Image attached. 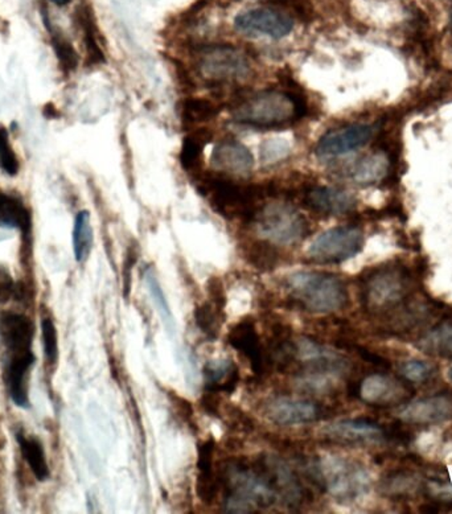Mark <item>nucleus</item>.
I'll return each instance as SVG.
<instances>
[{
	"label": "nucleus",
	"mask_w": 452,
	"mask_h": 514,
	"mask_svg": "<svg viewBox=\"0 0 452 514\" xmlns=\"http://www.w3.org/2000/svg\"><path fill=\"white\" fill-rule=\"evenodd\" d=\"M226 512L253 513L272 507L278 497L270 483L264 460L227 463L220 476Z\"/></svg>",
	"instance_id": "1"
},
{
	"label": "nucleus",
	"mask_w": 452,
	"mask_h": 514,
	"mask_svg": "<svg viewBox=\"0 0 452 514\" xmlns=\"http://www.w3.org/2000/svg\"><path fill=\"white\" fill-rule=\"evenodd\" d=\"M307 100L298 89L264 90L238 101L232 118L238 125L259 130L283 128L306 117Z\"/></svg>",
	"instance_id": "2"
},
{
	"label": "nucleus",
	"mask_w": 452,
	"mask_h": 514,
	"mask_svg": "<svg viewBox=\"0 0 452 514\" xmlns=\"http://www.w3.org/2000/svg\"><path fill=\"white\" fill-rule=\"evenodd\" d=\"M196 187L200 194L208 197L211 205L221 216L241 219L251 222L259 203L266 197L275 196V186L266 184H240L221 173H199Z\"/></svg>",
	"instance_id": "3"
},
{
	"label": "nucleus",
	"mask_w": 452,
	"mask_h": 514,
	"mask_svg": "<svg viewBox=\"0 0 452 514\" xmlns=\"http://www.w3.org/2000/svg\"><path fill=\"white\" fill-rule=\"evenodd\" d=\"M287 296L310 313L338 312L348 303V290L340 278L327 272H299L286 282Z\"/></svg>",
	"instance_id": "4"
},
{
	"label": "nucleus",
	"mask_w": 452,
	"mask_h": 514,
	"mask_svg": "<svg viewBox=\"0 0 452 514\" xmlns=\"http://www.w3.org/2000/svg\"><path fill=\"white\" fill-rule=\"evenodd\" d=\"M195 68L197 74L212 87L242 81L253 72L248 53L233 45L200 48L196 52Z\"/></svg>",
	"instance_id": "5"
},
{
	"label": "nucleus",
	"mask_w": 452,
	"mask_h": 514,
	"mask_svg": "<svg viewBox=\"0 0 452 514\" xmlns=\"http://www.w3.org/2000/svg\"><path fill=\"white\" fill-rule=\"evenodd\" d=\"M251 224L258 234L272 245H295L311 232L309 219L287 204L262 205Z\"/></svg>",
	"instance_id": "6"
},
{
	"label": "nucleus",
	"mask_w": 452,
	"mask_h": 514,
	"mask_svg": "<svg viewBox=\"0 0 452 514\" xmlns=\"http://www.w3.org/2000/svg\"><path fill=\"white\" fill-rule=\"evenodd\" d=\"M312 475L315 481L341 502L358 499L369 487L368 473L344 457L328 456L318 460L312 465Z\"/></svg>",
	"instance_id": "7"
},
{
	"label": "nucleus",
	"mask_w": 452,
	"mask_h": 514,
	"mask_svg": "<svg viewBox=\"0 0 452 514\" xmlns=\"http://www.w3.org/2000/svg\"><path fill=\"white\" fill-rule=\"evenodd\" d=\"M364 248V233L356 226H338L318 235L309 250L310 261L339 265L355 258Z\"/></svg>",
	"instance_id": "8"
},
{
	"label": "nucleus",
	"mask_w": 452,
	"mask_h": 514,
	"mask_svg": "<svg viewBox=\"0 0 452 514\" xmlns=\"http://www.w3.org/2000/svg\"><path fill=\"white\" fill-rule=\"evenodd\" d=\"M234 27L248 36H266L280 40L288 36L294 29L290 15L277 8H253L240 13L234 19Z\"/></svg>",
	"instance_id": "9"
},
{
	"label": "nucleus",
	"mask_w": 452,
	"mask_h": 514,
	"mask_svg": "<svg viewBox=\"0 0 452 514\" xmlns=\"http://www.w3.org/2000/svg\"><path fill=\"white\" fill-rule=\"evenodd\" d=\"M376 127L364 123L342 126L327 131L318 142L315 152L322 159L344 157L357 151L372 141Z\"/></svg>",
	"instance_id": "10"
},
{
	"label": "nucleus",
	"mask_w": 452,
	"mask_h": 514,
	"mask_svg": "<svg viewBox=\"0 0 452 514\" xmlns=\"http://www.w3.org/2000/svg\"><path fill=\"white\" fill-rule=\"evenodd\" d=\"M266 417L275 425L299 426L317 422L323 417V409L311 401L277 397L266 405Z\"/></svg>",
	"instance_id": "11"
},
{
	"label": "nucleus",
	"mask_w": 452,
	"mask_h": 514,
	"mask_svg": "<svg viewBox=\"0 0 452 514\" xmlns=\"http://www.w3.org/2000/svg\"><path fill=\"white\" fill-rule=\"evenodd\" d=\"M303 203L310 211L325 216H341L356 208V197L335 187H311L303 194Z\"/></svg>",
	"instance_id": "12"
},
{
	"label": "nucleus",
	"mask_w": 452,
	"mask_h": 514,
	"mask_svg": "<svg viewBox=\"0 0 452 514\" xmlns=\"http://www.w3.org/2000/svg\"><path fill=\"white\" fill-rule=\"evenodd\" d=\"M34 364V355L29 352L10 355L5 365L4 381L11 400L18 408H29L28 379Z\"/></svg>",
	"instance_id": "13"
},
{
	"label": "nucleus",
	"mask_w": 452,
	"mask_h": 514,
	"mask_svg": "<svg viewBox=\"0 0 452 514\" xmlns=\"http://www.w3.org/2000/svg\"><path fill=\"white\" fill-rule=\"evenodd\" d=\"M34 326L31 318L15 312L0 315V339L10 355L32 350Z\"/></svg>",
	"instance_id": "14"
},
{
	"label": "nucleus",
	"mask_w": 452,
	"mask_h": 514,
	"mask_svg": "<svg viewBox=\"0 0 452 514\" xmlns=\"http://www.w3.org/2000/svg\"><path fill=\"white\" fill-rule=\"evenodd\" d=\"M212 165L221 173L246 175L254 165V157L245 144L234 139L218 142L212 152Z\"/></svg>",
	"instance_id": "15"
},
{
	"label": "nucleus",
	"mask_w": 452,
	"mask_h": 514,
	"mask_svg": "<svg viewBox=\"0 0 452 514\" xmlns=\"http://www.w3.org/2000/svg\"><path fill=\"white\" fill-rule=\"evenodd\" d=\"M323 435L333 441L350 446H366L381 441V428L365 420H340L323 428Z\"/></svg>",
	"instance_id": "16"
},
{
	"label": "nucleus",
	"mask_w": 452,
	"mask_h": 514,
	"mask_svg": "<svg viewBox=\"0 0 452 514\" xmlns=\"http://www.w3.org/2000/svg\"><path fill=\"white\" fill-rule=\"evenodd\" d=\"M227 341L250 363L254 373L261 376L264 372V355L253 321L242 320L230 329Z\"/></svg>",
	"instance_id": "17"
},
{
	"label": "nucleus",
	"mask_w": 452,
	"mask_h": 514,
	"mask_svg": "<svg viewBox=\"0 0 452 514\" xmlns=\"http://www.w3.org/2000/svg\"><path fill=\"white\" fill-rule=\"evenodd\" d=\"M398 417L416 425L443 422L452 417V401L446 397L425 398L403 406Z\"/></svg>",
	"instance_id": "18"
},
{
	"label": "nucleus",
	"mask_w": 452,
	"mask_h": 514,
	"mask_svg": "<svg viewBox=\"0 0 452 514\" xmlns=\"http://www.w3.org/2000/svg\"><path fill=\"white\" fill-rule=\"evenodd\" d=\"M213 456H215V441H208L199 449V478H197V495L205 504H212L218 496L220 479L216 476L213 470Z\"/></svg>",
	"instance_id": "19"
},
{
	"label": "nucleus",
	"mask_w": 452,
	"mask_h": 514,
	"mask_svg": "<svg viewBox=\"0 0 452 514\" xmlns=\"http://www.w3.org/2000/svg\"><path fill=\"white\" fill-rule=\"evenodd\" d=\"M402 389L395 379L373 374L366 377L360 387V397L371 405H387L400 397Z\"/></svg>",
	"instance_id": "20"
},
{
	"label": "nucleus",
	"mask_w": 452,
	"mask_h": 514,
	"mask_svg": "<svg viewBox=\"0 0 452 514\" xmlns=\"http://www.w3.org/2000/svg\"><path fill=\"white\" fill-rule=\"evenodd\" d=\"M403 285L398 274L393 272H379L368 283L369 304L373 307L387 306L400 298Z\"/></svg>",
	"instance_id": "21"
},
{
	"label": "nucleus",
	"mask_w": 452,
	"mask_h": 514,
	"mask_svg": "<svg viewBox=\"0 0 452 514\" xmlns=\"http://www.w3.org/2000/svg\"><path fill=\"white\" fill-rule=\"evenodd\" d=\"M205 387L211 393H233L237 387L240 373L230 360L211 361L204 366Z\"/></svg>",
	"instance_id": "22"
},
{
	"label": "nucleus",
	"mask_w": 452,
	"mask_h": 514,
	"mask_svg": "<svg viewBox=\"0 0 452 514\" xmlns=\"http://www.w3.org/2000/svg\"><path fill=\"white\" fill-rule=\"evenodd\" d=\"M389 157L382 152L368 155L358 160L349 170V178L353 183L360 186H371L379 183L387 175L389 171Z\"/></svg>",
	"instance_id": "23"
},
{
	"label": "nucleus",
	"mask_w": 452,
	"mask_h": 514,
	"mask_svg": "<svg viewBox=\"0 0 452 514\" xmlns=\"http://www.w3.org/2000/svg\"><path fill=\"white\" fill-rule=\"evenodd\" d=\"M31 226V213L23 203L11 195H0V227L18 229L28 235Z\"/></svg>",
	"instance_id": "24"
},
{
	"label": "nucleus",
	"mask_w": 452,
	"mask_h": 514,
	"mask_svg": "<svg viewBox=\"0 0 452 514\" xmlns=\"http://www.w3.org/2000/svg\"><path fill=\"white\" fill-rule=\"evenodd\" d=\"M16 441H18L21 455L34 472V478L39 481L48 480L50 471L42 441L34 436L24 435L23 433H16Z\"/></svg>",
	"instance_id": "25"
},
{
	"label": "nucleus",
	"mask_w": 452,
	"mask_h": 514,
	"mask_svg": "<svg viewBox=\"0 0 452 514\" xmlns=\"http://www.w3.org/2000/svg\"><path fill=\"white\" fill-rule=\"evenodd\" d=\"M144 285H146L147 291H149V299L165 326V331L171 337L176 334V323L173 318L172 311H171L170 303L165 298V291L160 286L159 280L155 275L154 270L151 267H147L143 274Z\"/></svg>",
	"instance_id": "26"
},
{
	"label": "nucleus",
	"mask_w": 452,
	"mask_h": 514,
	"mask_svg": "<svg viewBox=\"0 0 452 514\" xmlns=\"http://www.w3.org/2000/svg\"><path fill=\"white\" fill-rule=\"evenodd\" d=\"M93 242H95V233H93L92 217L88 211H79L74 219L73 233H72L74 258L79 264L89 258Z\"/></svg>",
	"instance_id": "27"
},
{
	"label": "nucleus",
	"mask_w": 452,
	"mask_h": 514,
	"mask_svg": "<svg viewBox=\"0 0 452 514\" xmlns=\"http://www.w3.org/2000/svg\"><path fill=\"white\" fill-rule=\"evenodd\" d=\"M212 141V133L208 128H199L189 134L183 142L180 152L181 167L188 173H197L202 165L203 150Z\"/></svg>",
	"instance_id": "28"
},
{
	"label": "nucleus",
	"mask_w": 452,
	"mask_h": 514,
	"mask_svg": "<svg viewBox=\"0 0 452 514\" xmlns=\"http://www.w3.org/2000/svg\"><path fill=\"white\" fill-rule=\"evenodd\" d=\"M220 106L205 98H187L181 107V118L186 125H200L215 119L220 112Z\"/></svg>",
	"instance_id": "29"
},
{
	"label": "nucleus",
	"mask_w": 452,
	"mask_h": 514,
	"mask_svg": "<svg viewBox=\"0 0 452 514\" xmlns=\"http://www.w3.org/2000/svg\"><path fill=\"white\" fill-rule=\"evenodd\" d=\"M195 320L208 339L216 340L224 320V309L213 302L202 304L195 311Z\"/></svg>",
	"instance_id": "30"
},
{
	"label": "nucleus",
	"mask_w": 452,
	"mask_h": 514,
	"mask_svg": "<svg viewBox=\"0 0 452 514\" xmlns=\"http://www.w3.org/2000/svg\"><path fill=\"white\" fill-rule=\"evenodd\" d=\"M82 28L85 34V44H87L88 55L92 64L105 63V55L101 50L97 40V31H96L95 21L89 11L84 10L81 13Z\"/></svg>",
	"instance_id": "31"
},
{
	"label": "nucleus",
	"mask_w": 452,
	"mask_h": 514,
	"mask_svg": "<svg viewBox=\"0 0 452 514\" xmlns=\"http://www.w3.org/2000/svg\"><path fill=\"white\" fill-rule=\"evenodd\" d=\"M425 347L437 355L452 357V326H446L430 334L425 340Z\"/></svg>",
	"instance_id": "32"
},
{
	"label": "nucleus",
	"mask_w": 452,
	"mask_h": 514,
	"mask_svg": "<svg viewBox=\"0 0 452 514\" xmlns=\"http://www.w3.org/2000/svg\"><path fill=\"white\" fill-rule=\"evenodd\" d=\"M42 336L45 358L50 365H55L58 360V334L52 318H42Z\"/></svg>",
	"instance_id": "33"
},
{
	"label": "nucleus",
	"mask_w": 452,
	"mask_h": 514,
	"mask_svg": "<svg viewBox=\"0 0 452 514\" xmlns=\"http://www.w3.org/2000/svg\"><path fill=\"white\" fill-rule=\"evenodd\" d=\"M52 42L56 55H57L58 61H60L64 71H74L77 68V64H79V56H77L76 50L72 47L71 42L65 37L61 36V35H55L53 32Z\"/></svg>",
	"instance_id": "34"
},
{
	"label": "nucleus",
	"mask_w": 452,
	"mask_h": 514,
	"mask_svg": "<svg viewBox=\"0 0 452 514\" xmlns=\"http://www.w3.org/2000/svg\"><path fill=\"white\" fill-rule=\"evenodd\" d=\"M0 170L10 176H15L19 173V160L4 127H0Z\"/></svg>",
	"instance_id": "35"
},
{
	"label": "nucleus",
	"mask_w": 452,
	"mask_h": 514,
	"mask_svg": "<svg viewBox=\"0 0 452 514\" xmlns=\"http://www.w3.org/2000/svg\"><path fill=\"white\" fill-rule=\"evenodd\" d=\"M248 254L249 258L256 266L270 269V267H274L278 262L277 250L272 243L267 242V241L264 243H253L249 248Z\"/></svg>",
	"instance_id": "36"
},
{
	"label": "nucleus",
	"mask_w": 452,
	"mask_h": 514,
	"mask_svg": "<svg viewBox=\"0 0 452 514\" xmlns=\"http://www.w3.org/2000/svg\"><path fill=\"white\" fill-rule=\"evenodd\" d=\"M401 373L409 381L422 382L429 377L430 366L425 361H408L401 366Z\"/></svg>",
	"instance_id": "37"
},
{
	"label": "nucleus",
	"mask_w": 452,
	"mask_h": 514,
	"mask_svg": "<svg viewBox=\"0 0 452 514\" xmlns=\"http://www.w3.org/2000/svg\"><path fill=\"white\" fill-rule=\"evenodd\" d=\"M288 146L283 142H266L262 146V157L264 162L272 163V160L283 159L288 154Z\"/></svg>",
	"instance_id": "38"
},
{
	"label": "nucleus",
	"mask_w": 452,
	"mask_h": 514,
	"mask_svg": "<svg viewBox=\"0 0 452 514\" xmlns=\"http://www.w3.org/2000/svg\"><path fill=\"white\" fill-rule=\"evenodd\" d=\"M440 444V435L435 431H426L417 439V447L422 454L433 455Z\"/></svg>",
	"instance_id": "39"
},
{
	"label": "nucleus",
	"mask_w": 452,
	"mask_h": 514,
	"mask_svg": "<svg viewBox=\"0 0 452 514\" xmlns=\"http://www.w3.org/2000/svg\"><path fill=\"white\" fill-rule=\"evenodd\" d=\"M15 288L16 286L10 272L4 267L0 266V303L10 301L11 296L15 294Z\"/></svg>",
	"instance_id": "40"
},
{
	"label": "nucleus",
	"mask_w": 452,
	"mask_h": 514,
	"mask_svg": "<svg viewBox=\"0 0 452 514\" xmlns=\"http://www.w3.org/2000/svg\"><path fill=\"white\" fill-rule=\"evenodd\" d=\"M134 261H135V259H133V261H130V258L127 259V261H126V269H130V267H133V264ZM130 274L131 272L130 270H128V272H126V275H125V286H126V291H125V295L127 296L128 294V288H130V282H128V278H130Z\"/></svg>",
	"instance_id": "41"
},
{
	"label": "nucleus",
	"mask_w": 452,
	"mask_h": 514,
	"mask_svg": "<svg viewBox=\"0 0 452 514\" xmlns=\"http://www.w3.org/2000/svg\"><path fill=\"white\" fill-rule=\"evenodd\" d=\"M53 4L58 5V7H64V5L69 4L71 0H50Z\"/></svg>",
	"instance_id": "42"
},
{
	"label": "nucleus",
	"mask_w": 452,
	"mask_h": 514,
	"mask_svg": "<svg viewBox=\"0 0 452 514\" xmlns=\"http://www.w3.org/2000/svg\"><path fill=\"white\" fill-rule=\"evenodd\" d=\"M446 379H448V382H452V366H450V368L448 369V372H446Z\"/></svg>",
	"instance_id": "43"
},
{
	"label": "nucleus",
	"mask_w": 452,
	"mask_h": 514,
	"mask_svg": "<svg viewBox=\"0 0 452 514\" xmlns=\"http://www.w3.org/2000/svg\"><path fill=\"white\" fill-rule=\"evenodd\" d=\"M446 463H448V465H452V452L446 456Z\"/></svg>",
	"instance_id": "44"
},
{
	"label": "nucleus",
	"mask_w": 452,
	"mask_h": 514,
	"mask_svg": "<svg viewBox=\"0 0 452 514\" xmlns=\"http://www.w3.org/2000/svg\"><path fill=\"white\" fill-rule=\"evenodd\" d=\"M450 23H451V27H452V10H451V13H450Z\"/></svg>",
	"instance_id": "45"
}]
</instances>
